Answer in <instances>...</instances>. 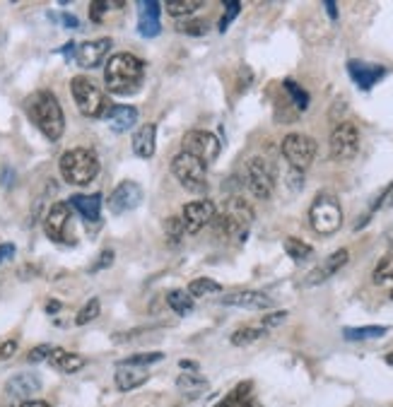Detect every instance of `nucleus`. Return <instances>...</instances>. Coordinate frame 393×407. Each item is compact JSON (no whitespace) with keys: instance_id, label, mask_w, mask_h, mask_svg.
Here are the masks:
<instances>
[{"instance_id":"7","label":"nucleus","mask_w":393,"mask_h":407,"mask_svg":"<svg viewBox=\"0 0 393 407\" xmlns=\"http://www.w3.org/2000/svg\"><path fill=\"white\" fill-rule=\"evenodd\" d=\"M171 174L191 193H205V188H208V166L186 152H179L171 159Z\"/></svg>"},{"instance_id":"17","label":"nucleus","mask_w":393,"mask_h":407,"mask_svg":"<svg viewBox=\"0 0 393 407\" xmlns=\"http://www.w3.org/2000/svg\"><path fill=\"white\" fill-rule=\"evenodd\" d=\"M70 225V205L68 202H53L44 220V232L51 241H65V229Z\"/></svg>"},{"instance_id":"11","label":"nucleus","mask_w":393,"mask_h":407,"mask_svg":"<svg viewBox=\"0 0 393 407\" xmlns=\"http://www.w3.org/2000/svg\"><path fill=\"white\" fill-rule=\"evenodd\" d=\"M360 152V130L355 123H338L331 133V157L335 162H350Z\"/></svg>"},{"instance_id":"31","label":"nucleus","mask_w":393,"mask_h":407,"mask_svg":"<svg viewBox=\"0 0 393 407\" xmlns=\"http://www.w3.org/2000/svg\"><path fill=\"white\" fill-rule=\"evenodd\" d=\"M200 8H203L200 0H167V5H164L171 17H184V15H191Z\"/></svg>"},{"instance_id":"22","label":"nucleus","mask_w":393,"mask_h":407,"mask_svg":"<svg viewBox=\"0 0 393 407\" xmlns=\"http://www.w3.org/2000/svg\"><path fill=\"white\" fill-rule=\"evenodd\" d=\"M68 205L78 210L85 222H99V217H102V196L99 193H92V196L78 193V196L70 198Z\"/></svg>"},{"instance_id":"37","label":"nucleus","mask_w":393,"mask_h":407,"mask_svg":"<svg viewBox=\"0 0 393 407\" xmlns=\"http://www.w3.org/2000/svg\"><path fill=\"white\" fill-rule=\"evenodd\" d=\"M99 311H102V304H99V299H89V302L78 311V316H75V323H78V325L92 323V320L99 316Z\"/></svg>"},{"instance_id":"21","label":"nucleus","mask_w":393,"mask_h":407,"mask_svg":"<svg viewBox=\"0 0 393 407\" xmlns=\"http://www.w3.org/2000/svg\"><path fill=\"white\" fill-rule=\"evenodd\" d=\"M39 390H42V381L37 374H17L5 383V393L12 395L15 400H27Z\"/></svg>"},{"instance_id":"40","label":"nucleus","mask_w":393,"mask_h":407,"mask_svg":"<svg viewBox=\"0 0 393 407\" xmlns=\"http://www.w3.org/2000/svg\"><path fill=\"white\" fill-rule=\"evenodd\" d=\"M164 354L162 352H148V354H133V357L123 359V364H133V366H150L162 362Z\"/></svg>"},{"instance_id":"25","label":"nucleus","mask_w":393,"mask_h":407,"mask_svg":"<svg viewBox=\"0 0 393 407\" xmlns=\"http://www.w3.org/2000/svg\"><path fill=\"white\" fill-rule=\"evenodd\" d=\"M49 362L56 366L58 371H63V374H78V371L85 366V357L82 354H75V352H65V349H60V347H53Z\"/></svg>"},{"instance_id":"29","label":"nucleus","mask_w":393,"mask_h":407,"mask_svg":"<svg viewBox=\"0 0 393 407\" xmlns=\"http://www.w3.org/2000/svg\"><path fill=\"white\" fill-rule=\"evenodd\" d=\"M285 253H287V256H290L295 263H304L306 258H311L314 248H311L309 243L299 241V239L290 236V239H285Z\"/></svg>"},{"instance_id":"42","label":"nucleus","mask_w":393,"mask_h":407,"mask_svg":"<svg viewBox=\"0 0 393 407\" xmlns=\"http://www.w3.org/2000/svg\"><path fill=\"white\" fill-rule=\"evenodd\" d=\"M51 352H53L51 345H37V347L29 349L27 359H29V362H32V364H37V362H44V359L51 357Z\"/></svg>"},{"instance_id":"12","label":"nucleus","mask_w":393,"mask_h":407,"mask_svg":"<svg viewBox=\"0 0 393 407\" xmlns=\"http://www.w3.org/2000/svg\"><path fill=\"white\" fill-rule=\"evenodd\" d=\"M218 215V207H215L213 200H193L184 205V215H181V222L186 227V234H198L203 227H208L210 222Z\"/></svg>"},{"instance_id":"46","label":"nucleus","mask_w":393,"mask_h":407,"mask_svg":"<svg viewBox=\"0 0 393 407\" xmlns=\"http://www.w3.org/2000/svg\"><path fill=\"white\" fill-rule=\"evenodd\" d=\"M15 256V246L12 243H0V263L10 261Z\"/></svg>"},{"instance_id":"13","label":"nucleus","mask_w":393,"mask_h":407,"mask_svg":"<svg viewBox=\"0 0 393 407\" xmlns=\"http://www.w3.org/2000/svg\"><path fill=\"white\" fill-rule=\"evenodd\" d=\"M140 202H143V188L135 181H121L109 196V210L114 215H123V212L135 210Z\"/></svg>"},{"instance_id":"1","label":"nucleus","mask_w":393,"mask_h":407,"mask_svg":"<svg viewBox=\"0 0 393 407\" xmlns=\"http://www.w3.org/2000/svg\"><path fill=\"white\" fill-rule=\"evenodd\" d=\"M24 114H27V119L32 121L51 142L63 137L65 116L53 92L39 89V92H34V94H29L27 99H24Z\"/></svg>"},{"instance_id":"43","label":"nucleus","mask_w":393,"mask_h":407,"mask_svg":"<svg viewBox=\"0 0 393 407\" xmlns=\"http://www.w3.org/2000/svg\"><path fill=\"white\" fill-rule=\"evenodd\" d=\"M285 318H287V311H275V313H270V316H265L263 320H261V328L263 330L275 328V325H280Z\"/></svg>"},{"instance_id":"49","label":"nucleus","mask_w":393,"mask_h":407,"mask_svg":"<svg viewBox=\"0 0 393 407\" xmlns=\"http://www.w3.org/2000/svg\"><path fill=\"white\" fill-rule=\"evenodd\" d=\"M19 407H51L49 403H44V400H24Z\"/></svg>"},{"instance_id":"16","label":"nucleus","mask_w":393,"mask_h":407,"mask_svg":"<svg viewBox=\"0 0 393 407\" xmlns=\"http://www.w3.org/2000/svg\"><path fill=\"white\" fill-rule=\"evenodd\" d=\"M222 306H236V309H249V311H265V309H273V299L263 292H232L222 297Z\"/></svg>"},{"instance_id":"10","label":"nucleus","mask_w":393,"mask_h":407,"mask_svg":"<svg viewBox=\"0 0 393 407\" xmlns=\"http://www.w3.org/2000/svg\"><path fill=\"white\" fill-rule=\"evenodd\" d=\"M181 147H184L181 152L200 159L205 166L213 164L220 157V140L210 130H189L181 140Z\"/></svg>"},{"instance_id":"20","label":"nucleus","mask_w":393,"mask_h":407,"mask_svg":"<svg viewBox=\"0 0 393 407\" xmlns=\"http://www.w3.org/2000/svg\"><path fill=\"white\" fill-rule=\"evenodd\" d=\"M140 17H138V34L145 39H155L159 32H162V24H159V10L162 5L157 0H148V3H140Z\"/></svg>"},{"instance_id":"26","label":"nucleus","mask_w":393,"mask_h":407,"mask_svg":"<svg viewBox=\"0 0 393 407\" xmlns=\"http://www.w3.org/2000/svg\"><path fill=\"white\" fill-rule=\"evenodd\" d=\"M218 407H259L251 398V383H239L225 400H220Z\"/></svg>"},{"instance_id":"44","label":"nucleus","mask_w":393,"mask_h":407,"mask_svg":"<svg viewBox=\"0 0 393 407\" xmlns=\"http://www.w3.org/2000/svg\"><path fill=\"white\" fill-rule=\"evenodd\" d=\"M112 261H114V251H102V256L97 258V266H92V272H97V270H104V268H109L112 266Z\"/></svg>"},{"instance_id":"35","label":"nucleus","mask_w":393,"mask_h":407,"mask_svg":"<svg viewBox=\"0 0 393 407\" xmlns=\"http://www.w3.org/2000/svg\"><path fill=\"white\" fill-rule=\"evenodd\" d=\"M282 87H285L287 94L292 96V101H295L297 111H306V106H309V94H306V92L302 89L299 85L295 83V80H285V83H282Z\"/></svg>"},{"instance_id":"45","label":"nucleus","mask_w":393,"mask_h":407,"mask_svg":"<svg viewBox=\"0 0 393 407\" xmlns=\"http://www.w3.org/2000/svg\"><path fill=\"white\" fill-rule=\"evenodd\" d=\"M15 352H17V340H5L0 345V359H10Z\"/></svg>"},{"instance_id":"36","label":"nucleus","mask_w":393,"mask_h":407,"mask_svg":"<svg viewBox=\"0 0 393 407\" xmlns=\"http://www.w3.org/2000/svg\"><path fill=\"white\" fill-rule=\"evenodd\" d=\"M164 234H167V241L171 246H179L181 236L186 234V227H184V222H181V217H167V220H164Z\"/></svg>"},{"instance_id":"54","label":"nucleus","mask_w":393,"mask_h":407,"mask_svg":"<svg viewBox=\"0 0 393 407\" xmlns=\"http://www.w3.org/2000/svg\"><path fill=\"white\" fill-rule=\"evenodd\" d=\"M391 299H393V292H391Z\"/></svg>"},{"instance_id":"2","label":"nucleus","mask_w":393,"mask_h":407,"mask_svg":"<svg viewBox=\"0 0 393 407\" xmlns=\"http://www.w3.org/2000/svg\"><path fill=\"white\" fill-rule=\"evenodd\" d=\"M145 80V63L133 53H116L104 70V85L112 94H133Z\"/></svg>"},{"instance_id":"51","label":"nucleus","mask_w":393,"mask_h":407,"mask_svg":"<svg viewBox=\"0 0 393 407\" xmlns=\"http://www.w3.org/2000/svg\"><path fill=\"white\" fill-rule=\"evenodd\" d=\"M179 366H181V369H189V371H195V369H198V366H195L193 362H186V359H184V362H179Z\"/></svg>"},{"instance_id":"30","label":"nucleus","mask_w":393,"mask_h":407,"mask_svg":"<svg viewBox=\"0 0 393 407\" xmlns=\"http://www.w3.org/2000/svg\"><path fill=\"white\" fill-rule=\"evenodd\" d=\"M220 292H222V284L210 277H198L189 284L191 297H210V294H220Z\"/></svg>"},{"instance_id":"19","label":"nucleus","mask_w":393,"mask_h":407,"mask_svg":"<svg viewBox=\"0 0 393 407\" xmlns=\"http://www.w3.org/2000/svg\"><path fill=\"white\" fill-rule=\"evenodd\" d=\"M148 366H133L123 362H119V366H116V388L123 390V393L140 388L143 383H148Z\"/></svg>"},{"instance_id":"4","label":"nucleus","mask_w":393,"mask_h":407,"mask_svg":"<svg viewBox=\"0 0 393 407\" xmlns=\"http://www.w3.org/2000/svg\"><path fill=\"white\" fill-rule=\"evenodd\" d=\"M213 222L222 239H244L246 229L254 222V210L244 198H229L225 210L215 215Z\"/></svg>"},{"instance_id":"39","label":"nucleus","mask_w":393,"mask_h":407,"mask_svg":"<svg viewBox=\"0 0 393 407\" xmlns=\"http://www.w3.org/2000/svg\"><path fill=\"white\" fill-rule=\"evenodd\" d=\"M116 8H123V3H104V0H97V3L89 5V19H92V22H102L104 12H107V10H116Z\"/></svg>"},{"instance_id":"41","label":"nucleus","mask_w":393,"mask_h":407,"mask_svg":"<svg viewBox=\"0 0 393 407\" xmlns=\"http://www.w3.org/2000/svg\"><path fill=\"white\" fill-rule=\"evenodd\" d=\"M225 17L220 19V32H225L227 27H229V22L232 19H236V15H239V10H241V3H236V0H229V3L225 5Z\"/></svg>"},{"instance_id":"38","label":"nucleus","mask_w":393,"mask_h":407,"mask_svg":"<svg viewBox=\"0 0 393 407\" xmlns=\"http://www.w3.org/2000/svg\"><path fill=\"white\" fill-rule=\"evenodd\" d=\"M179 32L181 34H191V37H203L208 32V22L205 19H186V22H179Z\"/></svg>"},{"instance_id":"27","label":"nucleus","mask_w":393,"mask_h":407,"mask_svg":"<svg viewBox=\"0 0 393 407\" xmlns=\"http://www.w3.org/2000/svg\"><path fill=\"white\" fill-rule=\"evenodd\" d=\"M386 333H389V328H384V325H367V328H345L342 338L350 340V343H362V340L384 338Z\"/></svg>"},{"instance_id":"52","label":"nucleus","mask_w":393,"mask_h":407,"mask_svg":"<svg viewBox=\"0 0 393 407\" xmlns=\"http://www.w3.org/2000/svg\"><path fill=\"white\" fill-rule=\"evenodd\" d=\"M386 364H391V366H393V352L386 354Z\"/></svg>"},{"instance_id":"24","label":"nucleus","mask_w":393,"mask_h":407,"mask_svg":"<svg viewBox=\"0 0 393 407\" xmlns=\"http://www.w3.org/2000/svg\"><path fill=\"white\" fill-rule=\"evenodd\" d=\"M155 140H157V125L145 123L133 133V152L140 159H150L155 155Z\"/></svg>"},{"instance_id":"9","label":"nucleus","mask_w":393,"mask_h":407,"mask_svg":"<svg viewBox=\"0 0 393 407\" xmlns=\"http://www.w3.org/2000/svg\"><path fill=\"white\" fill-rule=\"evenodd\" d=\"M244 181H246V188L251 191V196L259 198V200H268L273 196V186H275L273 169H270V164L263 157H251L246 162Z\"/></svg>"},{"instance_id":"33","label":"nucleus","mask_w":393,"mask_h":407,"mask_svg":"<svg viewBox=\"0 0 393 407\" xmlns=\"http://www.w3.org/2000/svg\"><path fill=\"white\" fill-rule=\"evenodd\" d=\"M265 335L263 328H239L236 333H232V345H236V347H244V345H251L256 343V340H261Z\"/></svg>"},{"instance_id":"28","label":"nucleus","mask_w":393,"mask_h":407,"mask_svg":"<svg viewBox=\"0 0 393 407\" xmlns=\"http://www.w3.org/2000/svg\"><path fill=\"white\" fill-rule=\"evenodd\" d=\"M167 306L171 311L179 313V316H186V313L193 309V297H191L186 289H171L167 294Z\"/></svg>"},{"instance_id":"8","label":"nucleus","mask_w":393,"mask_h":407,"mask_svg":"<svg viewBox=\"0 0 393 407\" xmlns=\"http://www.w3.org/2000/svg\"><path fill=\"white\" fill-rule=\"evenodd\" d=\"M282 157L287 159L290 169L306 171L316 159V140L304 133H290L282 140Z\"/></svg>"},{"instance_id":"48","label":"nucleus","mask_w":393,"mask_h":407,"mask_svg":"<svg viewBox=\"0 0 393 407\" xmlns=\"http://www.w3.org/2000/svg\"><path fill=\"white\" fill-rule=\"evenodd\" d=\"M60 22H63L65 24V27H78V19H75L73 17V15H68V12H63V15H60Z\"/></svg>"},{"instance_id":"53","label":"nucleus","mask_w":393,"mask_h":407,"mask_svg":"<svg viewBox=\"0 0 393 407\" xmlns=\"http://www.w3.org/2000/svg\"><path fill=\"white\" fill-rule=\"evenodd\" d=\"M391 205H393V198H391Z\"/></svg>"},{"instance_id":"3","label":"nucleus","mask_w":393,"mask_h":407,"mask_svg":"<svg viewBox=\"0 0 393 407\" xmlns=\"http://www.w3.org/2000/svg\"><path fill=\"white\" fill-rule=\"evenodd\" d=\"M58 169L70 186H87L99 174V157L89 147H73V150L63 152Z\"/></svg>"},{"instance_id":"34","label":"nucleus","mask_w":393,"mask_h":407,"mask_svg":"<svg viewBox=\"0 0 393 407\" xmlns=\"http://www.w3.org/2000/svg\"><path fill=\"white\" fill-rule=\"evenodd\" d=\"M374 282L376 284L393 282V251L386 253V256L381 258L379 263H376V268H374Z\"/></svg>"},{"instance_id":"18","label":"nucleus","mask_w":393,"mask_h":407,"mask_svg":"<svg viewBox=\"0 0 393 407\" xmlns=\"http://www.w3.org/2000/svg\"><path fill=\"white\" fill-rule=\"evenodd\" d=\"M347 261H350V253H347V248H340V251L331 253V256L326 258L321 266H316L314 270L306 275V284H321V282H326V279L333 277L338 270H342Z\"/></svg>"},{"instance_id":"32","label":"nucleus","mask_w":393,"mask_h":407,"mask_svg":"<svg viewBox=\"0 0 393 407\" xmlns=\"http://www.w3.org/2000/svg\"><path fill=\"white\" fill-rule=\"evenodd\" d=\"M176 386L181 390H186V393H200V390L208 388V379H203L198 374H184L176 379Z\"/></svg>"},{"instance_id":"5","label":"nucleus","mask_w":393,"mask_h":407,"mask_svg":"<svg viewBox=\"0 0 393 407\" xmlns=\"http://www.w3.org/2000/svg\"><path fill=\"white\" fill-rule=\"evenodd\" d=\"M70 92H73V99L82 116H87V119H104V116H107V111H109L107 94H104L89 78H85V75L73 78Z\"/></svg>"},{"instance_id":"6","label":"nucleus","mask_w":393,"mask_h":407,"mask_svg":"<svg viewBox=\"0 0 393 407\" xmlns=\"http://www.w3.org/2000/svg\"><path fill=\"white\" fill-rule=\"evenodd\" d=\"M309 222L316 234H335L342 225V207L333 193H319L309 207Z\"/></svg>"},{"instance_id":"50","label":"nucleus","mask_w":393,"mask_h":407,"mask_svg":"<svg viewBox=\"0 0 393 407\" xmlns=\"http://www.w3.org/2000/svg\"><path fill=\"white\" fill-rule=\"evenodd\" d=\"M60 309V302H56V299H51V302L46 304V313H56Z\"/></svg>"},{"instance_id":"15","label":"nucleus","mask_w":393,"mask_h":407,"mask_svg":"<svg viewBox=\"0 0 393 407\" xmlns=\"http://www.w3.org/2000/svg\"><path fill=\"white\" fill-rule=\"evenodd\" d=\"M347 73L355 80V85L360 89H372L379 80H384L386 68L384 65H374V63H365V60H350L347 63Z\"/></svg>"},{"instance_id":"14","label":"nucleus","mask_w":393,"mask_h":407,"mask_svg":"<svg viewBox=\"0 0 393 407\" xmlns=\"http://www.w3.org/2000/svg\"><path fill=\"white\" fill-rule=\"evenodd\" d=\"M109 51H112V39L109 37L94 39V42H85L78 46V51H75V60H78L80 68L92 70V68H99V65L104 63Z\"/></svg>"},{"instance_id":"47","label":"nucleus","mask_w":393,"mask_h":407,"mask_svg":"<svg viewBox=\"0 0 393 407\" xmlns=\"http://www.w3.org/2000/svg\"><path fill=\"white\" fill-rule=\"evenodd\" d=\"M324 8H326V12H329L331 19H338V5L333 3V0H326Z\"/></svg>"},{"instance_id":"23","label":"nucleus","mask_w":393,"mask_h":407,"mask_svg":"<svg viewBox=\"0 0 393 407\" xmlns=\"http://www.w3.org/2000/svg\"><path fill=\"white\" fill-rule=\"evenodd\" d=\"M104 119H107V123L112 125L114 133H125V130H130L135 123H138V109H135V106H123V104L109 106Z\"/></svg>"}]
</instances>
